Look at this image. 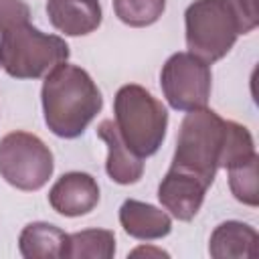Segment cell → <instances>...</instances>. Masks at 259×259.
Here are the masks:
<instances>
[{"instance_id":"1","label":"cell","mask_w":259,"mask_h":259,"mask_svg":"<svg viewBox=\"0 0 259 259\" xmlns=\"http://www.w3.org/2000/svg\"><path fill=\"white\" fill-rule=\"evenodd\" d=\"M40 99L47 127L65 140L81 136L103 107L101 91L91 75L67 61L45 75Z\"/></svg>"},{"instance_id":"2","label":"cell","mask_w":259,"mask_h":259,"mask_svg":"<svg viewBox=\"0 0 259 259\" xmlns=\"http://www.w3.org/2000/svg\"><path fill=\"white\" fill-rule=\"evenodd\" d=\"M115 127L123 144L140 158L158 152L166 138L168 111L146 87L127 83L117 89L113 99Z\"/></svg>"},{"instance_id":"3","label":"cell","mask_w":259,"mask_h":259,"mask_svg":"<svg viewBox=\"0 0 259 259\" xmlns=\"http://www.w3.org/2000/svg\"><path fill=\"white\" fill-rule=\"evenodd\" d=\"M225 134L227 119H223L214 109L200 107L188 111L178 130L172 166L198 176L210 186L217 170L221 168Z\"/></svg>"},{"instance_id":"4","label":"cell","mask_w":259,"mask_h":259,"mask_svg":"<svg viewBox=\"0 0 259 259\" xmlns=\"http://www.w3.org/2000/svg\"><path fill=\"white\" fill-rule=\"evenodd\" d=\"M69 59V45L59 34H47L30 22L0 32V67L14 79H40Z\"/></svg>"},{"instance_id":"5","label":"cell","mask_w":259,"mask_h":259,"mask_svg":"<svg viewBox=\"0 0 259 259\" xmlns=\"http://www.w3.org/2000/svg\"><path fill=\"white\" fill-rule=\"evenodd\" d=\"M188 53L208 65L221 61L237 42L239 24L229 0H194L184 12Z\"/></svg>"},{"instance_id":"6","label":"cell","mask_w":259,"mask_h":259,"mask_svg":"<svg viewBox=\"0 0 259 259\" xmlns=\"http://www.w3.org/2000/svg\"><path fill=\"white\" fill-rule=\"evenodd\" d=\"M55 170L51 148L34 134L10 132L0 140V176L24 192L40 190Z\"/></svg>"},{"instance_id":"7","label":"cell","mask_w":259,"mask_h":259,"mask_svg":"<svg viewBox=\"0 0 259 259\" xmlns=\"http://www.w3.org/2000/svg\"><path fill=\"white\" fill-rule=\"evenodd\" d=\"M160 87L170 107L178 111L200 109L208 103L212 73L206 61L188 51H180L162 65Z\"/></svg>"},{"instance_id":"8","label":"cell","mask_w":259,"mask_h":259,"mask_svg":"<svg viewBox=\"0 0 259 259\" xmlns=\"http://www.w3.org/2000/svg\"><path fill=\"white\" fill-rule=\"evenodd\" d=\"M206 190L208 184H204L198 176L170 166L158 186V200L174 219L192 221L204 202Z\"/></svg>"},{"instance_id":"9","label":"cell","mask_w":259,"mask_h":259,"mask_svg":"<svg viewBox=\"0 0 259 259\" xmlns=\"http://www.w3.org/2000/svg\"><path fill=\"white\" fill-rule=\"evenodd\" d=\"M99 202V184L87 172H67L49 190V204L63 217H81Z\"/></svg>"},{"instance_id":"10","label":"cell","mask_w":259,"mask_h":259,"mask_svg":"<svg viewBox=\"0 0 259 259\" xmlns=\"http://www.w3.org/2000/svg\"><path fill=\"white\" fill-rule=\"evenodd\" d=\"M47 14L51 24L67 36L91 34L103 18L99 0H49Z\"/></svg>"},{"instance_id":"11","label":"cell","mask_w":259,"mask_h":259,"mask_svg":"<svg viewBox=\"0 0 259 259\" xmlns=\"http://www.w3.org/2000/svg\"><path fill=\"white\" fill-rule=\"evenodd\" d=\"M97 136L107 144V176L117 184H134L144 174V162L121 140L113 119H103L97 125Z\"/></svg>"},{"instance_id":"12","label":"cell","mask_w":259,"mask_h":259,"mask_svg":"<svg viewBox=\"0 0 259 259\" xmlns=\"http://www.w3.org/2000/svg\"><path fill=\"white\" fill-rule=\"evenodd\" d=\"M119 223L130 237L140 241L162 239L172 231V219L166 210L134 198L119 206Z\"/></svg>"},{"instance_id":"13","label":"cell","mask_w":259,"mask_h":259,"mask_svg":"<svg viewBox=\"0 0 259 259\" xmlns=\"http://www.w3.org/2000/svg\"><path fill=\"white\" fill-rule=\"evenodd\" d=\"M208 253L214 259H255L259 257V235L241 221L221 223L210 235Z\"/></svg>"},{"instance_id":"14","label":"cell","mask_w":259,"mask_h":259,"mask_svg":"<svg viewBox=\"0 0 259 259\" xmlns=\"http://www.w3.org/2000/svg\"><path fill=\"white\" fill-rule=\"evenodd\" d=\"M67 233L51 223H28L18 237L20 255L26 259H59L65 257Z\"/></svg>"},{"instance_id":"15","label":"cell","mask_w":259,"mask_h":259,"mask_svg":"<svg viewBox=\"0 0 259 259\" xmlns=\"http://www.w3.org/2000/svg\"><path fill=\"white\" fill-rule=\"evenodd\" d=\"M115 235L109 229H85L67 235L65 259H111Z\"/></svg>"},{"instance_id":"16","label":"cell","mask_w":259,"mask_h":259,"mask_svg":"<svg viewBox=\"0 0 259 259\" xmlns=\"http://www.w3.org/2000/svg\"><path fill=\"white\" fill-rule=\"evenodd\" d=\"M255 156H257V152H255L251 132L245 125L227 119V134H225V146H223V154H221V168L229 170L233 166L249 162Z\"/></svg>"},{"instance_id":"17","label":"cell","mask_w":259,"mask_h":259,"mask_svg":"<svg viewBox=\"0 0 259 259\" xmlns=\"http://www.w3.org/2000/svg\"><path fill=\"white\" fill-rule=\"evenodd\" d=\"M115 16L127 26H150L166 10V0H113Z\"/></svg>"},{"instance_id":"18","label":"cell","mask_w":259,"mask_h":259,"mask_svg":"<svg viewBox=\"0 0 259 259\" xmlns=\"http://www.w3.org/2000/svg\"><path fill=\"white\" fill-rule=\"evenodd\" d=\"M257 156L245 164L229 168V186L233 196L249 206L259 204V188H257Z\"/></svg>"},{"instance_id":"19","label":"cell","mask_w":259,"mask_h":259,"mask_svg":"<svg viewBox=\"0 0 259 259\" xmlns=\"http://www.w3.org/2000/svg\"><path fill=\"white\" fill-rule=\"evenodd\" d=\"M28 20L30 8L24 0H0V32Z\"/></svg>"},{"instance_id":"20","label":"cell","mask_w":259,"mask_h":259,"mask_svg":"<svg viewBox=\"0 0 259 259\" xmlns=\"http://www.w3.org/2000/svg\"><path fill=\"white\" fill-rule=\"evenodd\" d=\"M233 6V12L237 16V24H239V34H247L251 32L257 22V0H229Z\"/></svg>"},{"instance_id":"21","label":"cell","mask_w":259,"mask_h":259,"mask_svg":"<svg viewBox=\"0 0 259 259\" xmlns=\"http://www.w3.org/2000/svg\"><path fill=\"white\" fill-rule=\"evenodd\" d=\"M130 255H132V257H138V255H146V257H150V255H154V257H168L166 251H162V249H152V247H138V249H134Z\"/></svg>"}]
</instances>
